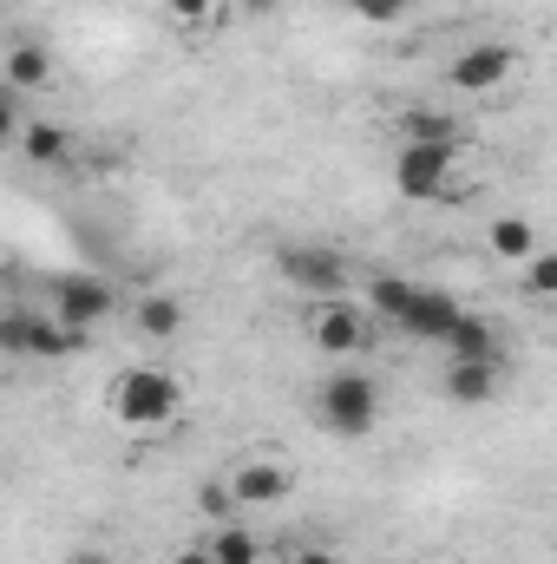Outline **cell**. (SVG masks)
Returning a JSON list of instances; mask_svg holds the SVG:
<instances>
[{"mask_svg":"<svg viewBox=\"0 0 557 564\" xmlns=\"http://www.w3.org/2000/svg\"><path fill=\"white\" fill-rule=\"evenodd\" d=\"M315 421L328 426L335 440H368L381 426V388H374V375H361V368L328 375L315 388Z\"/></svg>","mask_w":557,"mask_h":564,"instance_id":"obj_1","label":"cell"},{"mask_svg":"<svg viewBox=\"0 0 557 564\" xmlns=\"http://www.w3.org/2000/svg\"><path fill=\"white\" fill-rule=\"evenodd\" d=\"M112 414L139 433H164V426L184 414V381L171 368H125L119 388H112Z\"/></svg>","mask_w":557,"mask_h":564,"instance_id":"obj_2","label":"cell"},{"mask_svg":"<svg viewBox=\"0 0 557 564\" xmlns=\"http://www.w3.org/2000/svg\"><path fill=\"white\" fill-rule=\"evenodd\" d=\"M86 335H73V328H59L53 322V308H0V355H13V361H66L73 348H79Z\"/></svg>","mask_w":557,"mask_h":564,"instance_id":"obj_3","label":"cell"},{"mask_svg":"<svg viewBox=\"0 0 557 564\" xmlns=\"http://www.w3.org/2000/svg\"><path fill=\"white\" fill-rule=\"evenodd\" d=\"M452 171H459V144H407L394 151V191L407 204H439L452 191Z\"/></svg>","mask_w":557,"mask_h":564,"instance_id":"obj_4","label":"cell"},{"mask_svg":"<svg viewBox=\"0 0 557 564\" xmlns=\"http://www.w3.org/2000/svg\"><path fill=\"white\" fill-rule=\"evenodd\" d=\"M276 270L295 282L302 295H321V302H328V295H348V282H354L348 276V257L328 250V243H282Z\"/></svg>","mask_w":557,"mask_h":564,"instance_id":"obj_5","label":"cell"},{"mask_svg":"<svg viewBox=\"0 0 557 564\" xmlns=\"http://www.w3.org/2000/svg\"><path fill=\"white\" fill-rule=\"evenodd\" d=\"M308 335H315V348H321L328 361H348V355H361V348L374 341V315L354 308L348 295H328V302L308 315Z\"/></svg>","mask_w":557,"mask_h":564,"instance_id":"obj_6","label":"cell"},{"mask_svg":"<svg viewBox=\"0 0 557 564\" xmlns=\"http://www.w3.org/2000/svg\"><path fill=\"white\" fill-rule=\"evenodd\" d=\"M112 308H119V289L106 276H59L53 282V322L73 328V335H92Z\"/></svg>","mask_w":557,"mask_h":564,"instance_id":"obj_7","label":"cell"},{"mask_svg":"<svg viewBox=\"0 0 557 564\" xmlns=\"http://www.w3.org/2000/svg\"><path fill=\"white\" fill-rule=\"evenodd\" d=\"M512 73H518V46H505V40H479V46H459V53H452L446 86H452V93H499Z\"/></svg>","mask_w":557,"mask_h":564,"instance_id":"obj_8","label":"cell"},{"mask_svg":"<svg viewBox=\"0 0 557 564\" xmlns=\"http://www.w3.org/2000/svg\"><path fill=\"white\" fill-rule=\"evenodd\" d=\"M223 486H230L237 512H250V506H282V499L295 492V473H288L282 459H243Z\"/></svg>","mask_w":557,"mask_h":564,"instance_id":"obj_9","label":"cell"},{"mask_svg":"<svg viewBox=\"0 0 557 564\" xmlns=\"http://www.w3.org/2000/svg\"><path fill=\"white\" fill-rule=\"evenodd\" d=\"M452 322H459L452 289H426V282H419L414 302L401 308V322H394V328H401V335H414V341H446V328H452Z\"/></svg>","mask_w":557,"mask_h":564,"instance_id":"obj_10","label":"cell"},{"mask_svg":"<svg viewBox=\"0 0 557 564\" xmlns=\"http://www.w3.org/2000/svg\"><path fill=\"white\" fill-rule=\"evenodd\" d=\"M499 381H505V361H459V355H446V401L452 408L499 401Z\"/></svg>","mask_w":557,"mask_h":564,"instance_id":"obj_11","label":"cell"},{"mask_svg":"<svg viewBox=\"0 0 557 564\" xmlns=\"http://www.w3.org/2000/svg\"><path fill=\"white\" fill-rule=\"evenodd\" d=\"M0 86H13V93H46V86H53V53H46L40 40L7 46V59H0Z\"/></svg>","mask_w":557,"mask_h":564,"instance_id":"obj_12","label":"cell"},{"mask_svg":"<svg viewBox=\"0 0 557 564\" xmlns=\"http://www.w3.org/2000/svg\"><path fill=\"white\" fill-rule=\"evenodd\" d=\"M446 355H459V361H505L499 355V328L485 315H472V308H459V322L446 328Z\"/></svg>","mask_w":557,"mask_h":564,"instance_id":"obj_13","label":"cell"},{"mask_svg":"<svg viewBox=\"0 0 557 564\" xmlns=\"http://www.w3.org/2000/svg\"><path fill=\"white\" fill-rule=\"evenodd\" d=\"M132 328H139L144 341H171V335H184V302H177L171 289H151V295H139V308H132Z\"/></svg>","mask_w":557,"mask_h":564,"instance_id":"obj_14","label":"cell"},{"mask_svg":"<svg viewBox=\"0 0 557 564\" xmlns=\"http://www.w3.org/2000/svg\"><path fill=\"white\" fill-rule=\"evenodd\" d=\"M204 552H210V564H256L263 558V539H256L243 519H223V525H210Z\"/></svg>","mask_w":557,"mask_h":564,"instance_id":"obj_15","label":"cell"},{"mask_svg":"<svg viewBox=\"0 0 557 564\" xmlns=\"http://www.w3.org/2000/svg\"><path fill=\"white\" fill-rule=\"evenodd\" d=\"M20 158L26 164H66L73 158V132L66 126H53V119H33V126H20Z\"/></svg>","mask_w":557,"mask_h":564,"instance_id":"obj_16","label":"cell"},{"mask_svg":"<svg viewBox=\"0 0 557 564\" xmlns=\"http://www.w3.org/2000/svg\"><path fill=\"white\" fill-rule=\"evenodd\" d=\"M532 250H538V224L532 217H499L492 224V257L499 263H525Z\"/></svg>","mask_w":557,"mask_h":564,"instance_id":"obj_17","label":"cell"},{"mask_svg":"<svg viewBox=\"0 0 557 564\" xmlns=\"http://www.w3.org/2000/svg\"><path fill=\"white\" fill-rule=\"evenodd\" d=\"M414 289L419 282H407V276H368V308H374L381 322H401V308L414 302Z\"/></svg>","mask_w":557,"mask_h":564,"instance_id":"obj_18","label":"cell"},{"mask_svg":"<svg viewBox=\"0 0 557 564\" xmlns=\"http://www.w3.org/2000/svg\"><path fill=\"white\" fill-rule=\"evenodd\" d=\"M401 139L407 144H459V126L446 112H401Z\"/></svg>","mask_w":557,"mask_h":564,"instance_id":"obj_19","label":"cell"},{"mask_svg":"<svg viewBox=\"0 0 557 564\" xmlns=\"http://www.w3.org/2000/svg\"><path fill=\"white\" fill-rule=\"evenodd\" d=\"M518 289H525L532 302H551V295H557V257L545 250V243L525 257V282H518Z\"/></svg>","mask_w":557,"mask_h":564,"instance_id":"obj_20","label":"cell"},{"mask_svg":"<svg viewBox=\"0 0 557 564\" xmlns=\"http://www.w3.org/2000/svg\"><path fill=\"white\" fill-rule=\"evenodd\" d=\"M341 7H348L354 20H368V26H401L414 0H341Z\"/></svg>","mask_w":557,"mask_h":564,"instance_id":"obj_21","label":"cell"},{"mask_svg":"<svg viewBox=\"0 0 557 564\" xmlns=\"http://www.w3.org/2000/svg\"><path fill=\"white\" fill-rule=\"evenodd\" d=\"M197 512H204L210 525H223V519H237V499H230V486H223V479H210V486L197 492Z\"/></svg>","mask_w":557,"mask_h":564,"instance_id":"obj_22","label":"cell"},{"mask_svg":"<svg viewBox=\"0 0 557 564\" xmlns=\"http://www.w3.org/2000/svg\"><path fill=\"white\" fill-rule=\"evenodd\" d=\"M164 13H171L177 26H210V20H217V0H164Z\"/></svg>","mask_w":557,"mask_h":564,"instance_id":"obj_23","label":"cell"},{"mask_svg":"<svg viewBox=\"0 0 557 564\" xmlns=\"http://www.w3.org/2000/svg\"><path fill=\"white\" fill-rule=\"evenodd\" d=\"M20 126H26V112H20V93H13V86H0V144L20 139Z\"/></svg>","mask_w":557,"mask_h":564,"instance_id":"obj_24","label":"cell"},{"mask_svg":"<svg viewBox=\"0 0 557 564\" xmlns=\"http://www.w3.org/2000/svg\"><path fill=\"white\" fill-rule=\"evenodd\" d=\"M66 564H119V558H112L106 545H73V552H66Z\"/></svg>","mask_w":557,"mask_h":564,"instance_id":"obj_25","label":"cell"},{"mask_svg":"<svg viewBox=\"0 0 557 564\" xmlns=\"http://www.w3.org/2000/svg\"><path fill=\"white\" fill-rule=\"evenodd\" d=\"M243 7V20H276L282 13V0H237Z\"/></svg>","mask_w":557,"mask_h":564,"instance_id":"obj_26","label":"cell"},{"mask_svg":"<svg viewBox=\"0 0 557 564\" xmlns=\"http://www.w3.org/2000/svg\"><path fill=\"white\" fill-rule=\"evenodd\" d=\"M288 564H341L335 552H321V545H302V552H288Z\"/></svg>","mask_w":557,"mask_h":564,"instance_id":"obj_27","label":"cell"},{"mask_svg":"<svg viewBox=\"0 0 557 564\" xmlns=\"http://www.w3.org/2000/svg\"><path fill=\"white\" fill-rule=\"evenodd\" d=\"M171 564H210V552H204V545H184V552H177Z\"/></svg>","mask_w":557,"mask_h":564,"instance_id":"obj_28","label":"cell"}]
</instances>
